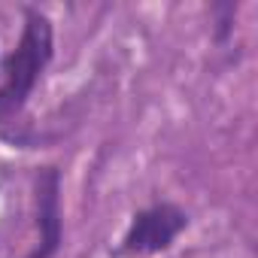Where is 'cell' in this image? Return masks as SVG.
<instances>
[{
  "label": "cell",
  "instance_id": "6da1fadb",
  "mask_svg": "<svg viewBox=\"0 0 258 258\" xmlns=\"http://www.w3.org/2000/svg\"><path fill=\"white\" fill-rule=\"evenodd\" d=\"M55 55V31L52 19L37 10L25 7V25L16 49L4 58V82H0V134L7 124L22 115L28 97L34 94L37 82L43 79L49 61Z\"/></svg>",
  "mask_w": 258,
  "mask_h": 258
},
{
  "label": "cell",
  "instance_id": "7a4b0ae2",
  "mask_svg": "<svg viewBox=\"0 0 258 258\" xmlns=\"http://www.w3.org/2000/svg\"><path fill=\"white\" fill-rule=\"evenodd\" d=\"M188 228V213L170 201H158L146 210H137L131 216L115 255L121 258H140V255H155L173 246V240Z\"/></svg>",
  "mask_w": 258,
  "mask_h": 258
},
{
  "label": "cell",
  "instance_id": "3957f363",
  "mask_svg": "<svg viewBox=\"0 0 258 258\" xmlns=\"http://www.w3.org/2000/svg\"><path fill=\"white\" fill-rule=\"evenodd\" d=\"M34 201H37V231L40 240L25 258H55L64 243V216H61V173L58 167H40L34 173Z\"/></svg>",
  "mask_w": 258,
  "mask_h": 258
},
{
  "label": "cell",
  "instance_id": "277c9868",
  "mask_svg": "<svg viewBox=\"0 0 258 258\" xmlns=\"http://www.w3.org/2000/svg\"><path fill=\"white\" fill-rule=\"evenodd\" d=\"M234 13H237L234 4H216V7H213V16H216V40H219V43H225V40L231 37Z\"/></svg>",
  "mask_w": 258,
  "mask_h": 258
}]
</instances>
